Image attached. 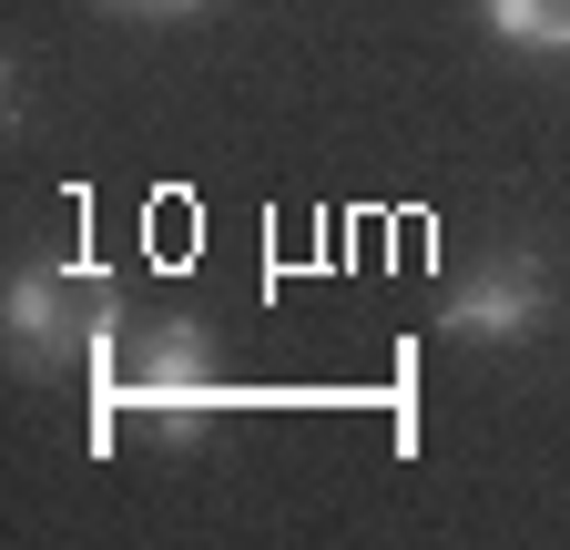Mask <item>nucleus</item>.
Listing matches in <instances>:
<instances>
[{"label":"nucleus","instance_id":"nucleus-1","mask_svg":"<svg viewBox=\"0 0 570 550\" xmlns=\"http://www.w3.org/2000/svg\"><path fill=\"white\" fill-rule=\"evenodd\" d=\"M225 377H214V336L194 316H164L142 336H112L92 367V449H122V429H164V439H204L225 419Z\"/></svg>","mask_w":570,"mask_h":550},{"label":"nucleus","instance_id":"nucleus-2","mask_svg":"<svg viewBox=\"0 0 570 550\" xmlns=\"http://www.w3.org/2000/svg\"><path fill=\"white\" fill-rule=\"evenodd\" d=\"M11 357L31 377H61V367H102V347L122 336V286L92 265V255H51V265H21L11 275Z\"/></svg>","mask_w":570,"mask_h":550},{"label":"nucleus","instance_id":"nucleus-3","mask_svg":"<svg viewBox=\"0 0 570 550\" xmlns=\"http://www.w3.org/2000/svg\"><path fill=\"white\" fill-rule=\"evenodd\" d=\"M439 326H449V336H469V347H520V336H540V326H550V265H540L530 245L469 265L459 286L439 296Z\"/></svg>","mask_w":570,"mask_h":550},{"label":"nucleus","instance_id":"nucleus-4","mask_svg":"<svg viewBox=\"0 0 570 550\" xmlns=\"http://www.w3.org/2000/svg\"><path fill=\"white\" fill-rule=\"evenodd\" d=\"M479 21L510 41V51H540V61H570V0H479Z\"/></svg>","mask_w":570,"mask_h":550},{"label":"nucleus","instance_id":"nucleus-5","mask_svg":"<svg viewBox=\"0 0 570 550\" xmlns=\"http://www.w3.org/2000/svg\"><path fill=\"white\" fill-rule=\"evenodd\" d=\"M102 11H122V21H204L214 0H102Z\"/></svg>","mask_w":570,"mask_h":550}]
</instances>
